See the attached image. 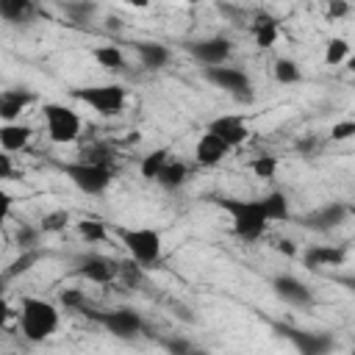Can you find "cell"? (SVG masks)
Returning <instances> with one entry per match:
<instances>
[{"mask_svg":"<svg viewBox=\"0 0 355 355\" xmlns=\"http://www.w3.org/2000/svg\"><path fill=\"white\" fill-rule=\"evenodd\" d=\"M141 269L144 266H139L136 261H119V277H125V283H130V286H136L139 280H141Z\"/></svg>","mask_w":355,"mask_h":355,"instance_id":"obj_38","label":"cell"},{"mask_svg":"<svg viewBox=\"0 0 355 355\" xmlns=\"http://www.w3.org/2000/svg\"><path fill=\"white\" fill-rule=\"evenodd\" d=\"M42 114H44L47 136L53 144H72L80 136V116L72 108L61 103H44Z\"/></svg>","mask_w":355,"mask_h":355,"instance_id":"obj_5","label":"cell"},{"mask_svg":"<svg viewBox=\"0 0 355 355\" xmlns=\"http://www.w3.org/2000/svg\"><path fill=\"white\" fill-rule=\"evenodd\" d=\"M277 250L283 252V255H297V247H294V241H277Z\"/></svg>","mask_w":355,"mask_h":355,"instance_id":"obj_41","label":"cell"},{"mask_svg":"<svg viewBox=\"0 0 355 355\" xmlns=\"http://www.w3.org/2000/svg\"><path fill=\"white\" fill-rule=\"evenodd\" d=\"M72 266H75V275L92 280V283H114L119 277V261L108 258V255H100V252H80L72 258Z\"/></svg>","mask_w":355,"mask_h":355,"instance_id":"obj_10","label":"cell"},{"mask_svg":"<svg viewBox=\"0 0 355 355\" xmlns=\"http://www.w3.org/2000/svg\"><path fill=\"white\" fill-rule=\"evenodd\" d=\"M347 11H349L347 3H330V6H327V17H344Z\"/></svg>","mask_w":355,"mask_h":355,"instance_id":"obj_40","label":"cell"},{"mask_svg":"<svg viewBox=\"0 0 355 355\" xmlns=\"http://www.w3.org/2000/svg\"><path fill=\"white\" fill-rule=\"evenodd\" d=\"M272 291H275V297L283 300L286 305H294V308H308V305H313L311 288H308L300 277H294V275H275V277H272Z\"/></svg>","mask_w":355,"mask_h":355,"instance_id":"obj_13","label":"cell"},{"mask_svg":"<svg viewBox=\"0 0 355 355\" xmlns=\"http://www.w3.org/2000/svg\"><path fill=\"white\" fill-rule=\"evenodd\" d=\"M186 50L208 67H225V61L230 58L233 53V42L225 39V36H205V39H194V42H186Z\"/></svg>","mask_w":355,"mask_h":355,"instance_id":"obj_11","label":"cell"},{"mask_svg":"<svg viewBox=\"0 0 355 355\" xmlns=\"http://www.w3.org/2000/svg\"><path fill=\"white\" fill-rule=\"evenodd\" d=\"M36 258H39V250H25V252L11 263V269H6V277H14V275H19V272H28V269L36 263Z\"/></svg>","mask_w":355,"mask_h":355,"instance_id":"obj_36","label":"cell"},{"mask_svg":"<svg viewBox=\"0 0 355 355\" xmlns=\"http://www.w3.org/2000/svg\"><path fill=\"white\" fill-rule=\"evenodd\" d=\"M169 161H172V158H169V150L158 147V150H153V153H147V155L141 158L139 172H141V178H147V180H158V175L164 172V166H166Z\"/></svg>","mask_w":355,"mask_h":355,"instance_id":"obj_23","label":"cell"},{"mask_svg":"<svg viewBox=\"0 0 355 355\" xmlns=\"http://www.w3.org/2000/svg\"><path fill=\"white\" fill-rule=\"evenodd\" d=\"M186 178H189V166L183 164V161H169L166 166H164V172L158 175V186L161 189H166V191H175V189H180L183 183H186Z\"/></svg>","mask_w":355,"mask_h":355,"instance_id":"obj_22","label":"cell"},{"mask_svg":"<svg viewBox=\"0 0 355 355\" xmlns=\"http://www.w3.org/2000/svg\"><path fill=\"white\" fill-rule=\"evenodd\" d=\"M347 214H349V208L344 202H324V205L313 208L311 214L300 216V225L308 227V230H313V233H327V230L344 225Z\"/></svg>","mask_w":355,"mask_h":355,"instance_id":"obj_12","label":"cell"},{"mask_svg":"<svg viewBox=\"0 0 355 355\" xmlns=\"http://www.w3.org/2000/svg\"><path fill=\"white\" fill-rule=\"evenodd\" d=\"M202 75H205V80H208L211 86L227 92L230 97H236V100H241V103H250V100H252V80H250V75H247L244 69L225 64V67H208Z\"/></svg>","mask_w":355,"mask_h":355,"instance_id":"obj_9","label":"cell"},{"mask_svg":"<svg viewBox=\"0 0 355 355\" xmlns=\"http://www.w3.org/2000/svg\"><path fill=\"white\" fill-rule=\"evenodd\" d=\"M58 308L39 297H22L19 302V330L28 341L39 344L58 330Z\"/></svg>","mask_w":355,"mask_h":355,"instance_id":"obj_2","label":"cell"},{"mask_svg":"<svg viewBox=\"0 0 355 355\" xmlns=\"http://www.w3.org/2000/svg\"><path fill=\"white\" fill-rule=\"evenodd\" d=\"M31 136H33V130L28 125H22V122H3L0 125V147H3V153L22 150L31 141Z\"/></svg>","mask_w":355,"mask_h":355,"instance_id":"obj_19","label":"cell"},{"mask_svg":"<svg viewBox=\"0 0 355 355\" xmlns=\"http://www.w3.org/2000/svg\"><path fill=\"white\" fill-rule=\"evenodd\" d=\"M39 233H42V227L19 225V230H17V244L22 247V252H25V250H36V244H39Z\"/></svg>","mask_w":355,"mask_h":355,"instance_id":"obj_35","label":"cell"},{"mask_svg":"<svg viewBox=\"0 0 355 355\" xmlns=\"http://www.w3.org/2000/svg\"><path fill=\"white\" fill-rule=\"evenodd\" d=\"M275 330L286 341H291V347L300 355H330L336 349L333 336L324 330H305V327H294V324H275Z\"/></svg>","mask_w":355,"mask_h":355,"instance_id":"obj_7","label":"cell"},{"mask_svg":"<svg viewBox=\"0 0 355 355\" xmlns=\"http://www.w3.org/2000/svg\"><path fill=\"white\" fill-rule=\"evenodd\" d=\"M133 53L139 55L141 67L144 69H164L169 64V47L166 44H158V42H133Z\"/></svg>","mask_w":355,"mask_h":355,"instance_id":"obj_18","label":"cell"},{"mask_svg":"<svg viewBox=\"0 0 355 355\" xmlns=\"http://www.w3.org/2000/svg\"><path fill=\"white\" fill-rule=\"evenodd\" d=\"M67 225H69V214H67V211H50V214H44L42 222H39L42 233H58V230H64Z\"/></svg>","mask_w":355,"mask_h":355,"instance_id":"obj_34","label":"cell"},{"mask_svg":"<svg viewBox=\"0 0 355 355\" xmlns=\"http://www.w3.org/2000/svg\"><path fill=\"white\" fill-rule=\"evenodd\" d=\"M92 55H94V61H97L103 69H108V72H119V69L125 67V55H122V50H119L116 44H100V47L92 50Z\"/></svg>","mask_w":355,"mask_h":355,"instance_id":"obj_24","label":"cell"},{"mask_svg":"<svg viewBox=\"0 0 355 355\" xmlns=\"http://www.w3.org/2000/svg\"><path fill=\"white\" fill-rule=\"evenodd\" d=\"M61 305H64L67 311H80V313H89V311H92L86 294L78 291V288H67V291H61Z\"/></svg>","mask_w":355,"mask_h":355,"instance_id":"obj_31","label":"cell"},{"mask_svg":"<svg viewBox=\"0 0 355 355\" xmlns=\"http://www.w3.org/2000/svg\"><path fill=\"white\" fill-rule=\"evenodd\" d=\"M261 205H263V211H266V219L269 222H286L288 216H291V208H288V197L283 194V191H269V194H263L261 197Z\"/></svg>","mask_w":355,"mask_h":355,"instance_id":"obj_20","label":"cell"},{"mask_svg":"<svg viewBox=\"0 0 355 355\" xmlns=\"http://www.w3.org/2000/svg\"><path fill=\"white\" fill-rule=\"evenodd\" d=\"M61 172L72 180L75 189H80L83 194H103L111 180H114V169L108 166H97V164H86V161H72V164H61Z\"/></svg>","mask_w":355,"mask_h":355,"instance_id":"obj_6","label":"cell"},{"mask_svg":"<svg viewBox=\"0 0 355 355\" xmlns=\"http://www.w3.org/2000/svg\"><path fill=\"white\" fill-rule=\"evenodd\" d=\"M78 233H80V239L89 241V244H94V241H105V239H108L105 225L97 222V219H83V222H78Z\"/></svg>","mask_w":355,"mask_h":355,"instance_id":"obj_30","label":"cell"},{"mask_svg":"<svg viewBox=\"0 0 355 355\" xmlns=\"http://www.w3.org/2000/svg\"><path fill=\"white\" fill-rule=\"evenodd\" d=\"M125 250L130 252V261H136L139 266H155L161 261V250H164V239L155 227H119L116 230Z\"/></svg>","mask_w":355,"mask_h":355,"instance_id":"obj_3","label":"cell"},{"mask_svg":"<svg viewBox=\"0 0 355 355\" xmlns=\"http://www.w3.org/2000/svg\"><path fill=\"white\" fill-rule=\"evenodd\" d=\"M80 155H83L80 161H86V164H97V166L114 169V150H111L108 144H92V147H86Z\"/></svg>","mask_w":355,"mask_h":355,"instance_id":"obj_27","label":"cell"},{"mask_svg":"<svg viewBox=\"0 0 355 355\" xmlns=\"http://www.w3.org/2000/svg\"><path fill=\"white\" fill-rule=\"evenodd\" d=\"M86 316H92L97 324H103L116 338H136L144 330V319L133 308H111V311H94L92 308Z\"/></svg>","mask_w":355,"mask_h":355,"instance_id":"obj_8","label":"cell"},{"mask_svg":"<svg viewBox=\"0 0 355 355\" xmlns=\"http://www.w3.org/2000/svg\"><path fill=\"white\" fill-rule=\"evenodd\" d=\"M347 261V252L344 247H336V244H313L302 252V263L308 269H324V266H341Z\"/></svg>","mask_w":355,"mask_h":355,"instance_id":"obj_15","label":"cell"},{"mask_svg":"<svg viewBox=\"0 0 355 355\" xmlns=\"http://www.w3.org/2000/svg\"><path fill=\"white\" fill-rule=\"evenodd\" d=\"M347 69H349V72H355V53L347 58Z\"/></svg>","mask_w":355,"mask_h":355,"instance_id":"obj_44","label":"cell"},{"mask_svg":"<svg viewBox=\"0 0 355 355\" xmlns=\"http://www.w3.org/2000/svg\"><path fill=\"white\" fill-rule=\"evenodd\" d=\"M219 208L230 216V227L239 239L244 241H258L263 233H266V211L261 205V197L258 200H241V197H219L216 200Z\"/></svg>","mask_w":355,"mask_h":355,"instance_id":"obj_1","label":"cell"},{"mask_svg":"<svg viewBox=\"0 0 355 355\" xmlns=\"http://www.w3.org/2000/svg\"><path fill=\"white\" fill-rule=\"evenodd\" d=\"M336 280H338L341 286H347V288L355 294V275H347V277H336Z\"/></svg>","mask_w":355,"mask_h":355,"instance_id":"obj_43","label":"cell"},{"mask_svg":"<svg viewBox=\"0 0 355 355\" xmlns=\"http://www.w3.org/2000/svg\"><path fill=\"white\" fill-rule=\"evenodd\" d=\"M161 344H164V349H166L169 355H205L202 349H197L191 341H186V338H180V336H169V338H164Z\"/></svg>","mask_w":355,"mask_h":355,"instance_id":"obj_32","label":"cell"},{"mask_svg":"<svg viewBox=\"0 0 355 355\" xmlns=\"http://www.w3.org/2000/svg\"><path fill=\"white\" fill-rule=\"evenodd\" d=\"M347 58H349V42L341 39V36L330 39L327 47H324V64H327V67H336V64H341V61L347 64Z\"/></svg>","mask_w":355,"mask_h":355,"instance_id":"obj_28","label":"cell"},{"mask_svg":"<svg viewBox=\"0 0 355 355\" xmlns=\"http://www.w3.org/2000/svg\"><path fill=\"white\" fill-rule=\"evenodd\" d=\"M297 147H300V150H302V153H311V150H313V147H316V139H311V136H305V139H302V141H300V144H297Z\"/></svg>","mask_w":355,"mask_h":355,"instance_id":"obj_42","label":"cell"},{"mask_svg":"<svg viewBox=\"0 0 355 355\" xmlns=\"http://www.w3.org/2000/svg\"><path fill=\"white\" fill-rule=\"evenodd\" d=\"M33 103V92L28 89H6L0 94V119L3 122H17V116Z\"/></svg>","mask_w":355,"mask_h":355,"instance_id":"obj_17","label":"cell"},{"mask_svg":"<svg viewBox=\"0 0 355 355\" xmlns=\"http://www.w3.org/2000/svg\"><path fill=\"white\" fill-rule=\"evenodd\" d=\"M36 14V6L31 0H0V17L6 22H28Z\"/></svg>","mask_w":355,"mask_h":355,"instance_id":"obj_21","label":"cell"},{"mask_svg":"<svg viewBox=\"0 0 355 355\" xmlns=\"http://www.w3.org/2000/svg\"><path fill=\"white\" fill-rule=\"evenodd\" d=\"M61 11H64L72 22H86V19L97 11V6H94V3H61Z\"/></svg>","mask_w":355,"mask_h":355,"instance_id":"obj_33","label":"cell"},{"mask_svg":"<svg viewBox=\"0 0 355 355\" xmlns=\"http://www.w3.org/2000/svg\"><path fill=\"white\" fill-rule=\"evenodd\" d=\"M300 78H302V69H300V64L294 58H277L275 61V80L277 83L288 86V83H297Z\"/></svg>","mask_w":355,"mask_h":355,"instance_id":"obj_26","label":"cell"},{"mask_svg":"<svg viewBox=\"0 0 355 355\" xmlns=\"http://www.w3.org/2000/svg\"><path fill=\"white\" fill-rule=\"evenodd\" d=\"M250 169H252L255 178L269 180V178H275V172H277V155H269V153L255 155V158L250 161Z\"/></svg>","mask_w":355,"mask_h":355,"instance_id":"obj_29","label":"cell"},{"mask_svg":"<svg viewBox=\"0 0 355 355\" xmlns=\"http://www.w3.org/2000/svg\"><path fill=\"white\" fill-rule=\"evenodd\" d=\"M72 97L86 103L89 108H94L100 116H116V114H122V108L128 103V94L119 83H100V86L75 89Z\"/></svg>","mask_w":355,"mask_h":355,"instance_id":"obj_4","label":"cell"},{"mask_svg":"<svg viewBox=\"0 0 355 355\" xmlns=\"http://www.w3.org/2000/svg\"><path fill=\"white\" fill-rule=\"evenodd\" d=\"M252 33H255V44L258 47H272L277 42V19L275 17H258V22L252 25Z\"/></svg>","mask_w":355,"mask_h":355,"instance_id":"obj_25","label":"cell"},{"mask_svg":"<svg viewBox=\"0 0 355 355\" xmlns=\"http://www.w3.org/2000/svg\"><path fill=\"white\" fill-rule=\"evenodd\" d=\"M227 153H230V147L219 136H214L208 130L200 136V141L194 147V158H197L200 166H216V164H222L227 158Z\"/></svg>","mask_w":355,"mask_h":355,"instance_id":"obj_16","label":"cell"},{"mask_svg":"<svg viewBox=\"0 0 355 355\" xmlns=\"http://www.w3.org/2000/svg\"><path fill=\"white\" fill-rule=\"evenodd\" d=\"M330 139L333 141H347V139H355V119H341L330 128Z\"/></svg>","mask_w":355,"mask_h":355,"instance_id":"obj_37","label":"cell"},{"mask_svg":"<svg viewBox=\"0 0 355 355\" xmlns=\"http://www.w3.org/2000/svg\"><path fill=\"white\" fill-rule=\"evenodd\" d=\"M0 178H11V153H3L0 155Z\"/></svg>","mask_w":355,"mask_h":355,"instance_id":"obj_39","label":"cell"},{"mask_svg":"<svg viewBox=\"0 0 355 355\" xmlns=\"http://www.w3.org/2000/svg\"><path fill=\"white\" fill-rule=\"evenodd\" d=\"M208 133L219 136V139L233 150V147H239V144L247 141L250 128H247L244 116H239V114H225V116H216V119L208 125Z\"/></svg>","mask_w":355,"mask_h":355,"instance_id":"obj_14","label":"cell"}]
</instances>
